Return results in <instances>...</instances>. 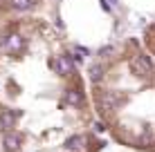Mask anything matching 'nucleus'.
<instances>
[{
    "label": "nucleus",
    "mask_w": 155,
    "mask_h": 152,
    "mask_svg": "<svg viewBox=\"0 0 155 152\" xmlns=\"http://www.w3.org/2000/svg\"><path fill=\"white\" fill-rule=\"evenodd\" d=\"M16 119H18V114L14 110H0V128H2V132L16 128Z\"/></svg>",
    "instance_id": "nucleus-7"
},
{
    "label": "nucleus",
    "mask_w": 155,
    "mask_h": 152,
    "mask_svg": "<svg viewBox=\"0 0 155 152\" xmlns=\"http://www.w3.org/2000/svg\"><path fill=\"white\" fill-rule=\"evenodd\" d=\"M9 7L14 9V11H27L36 5V0H7Z\"/></svg>",
    "instance_id": "nucleus-10"
},
{
    "label": "nucleus",
    "mask_w": 155,
    "mask_h": 152,
    "mask_svg": "<svg viewBox=\"0 0 155 152\" xmlns=\"http://www.w3.org/2000/svg\"><path fill=\"white\" fill-rule=\"evenodd\" d=\"M2 145L7 152H18L23 148V132L20 130H5L2 132Z\"/></svg>",
    "instance_id": "nucleus-4"
},
{
    "label": "nucleus",
    "mask_w": 155,
    "mask_h": 152,
    "mask_svg": "<svg viewBox=\"0 0 155 152\" xmlns=\"http://www.w3.org/2000/svg\"><path fill=\"white\" fill-rule=\"evenodd\" d=\"M65 103L70 107H81L83 103H85V96H83V90L79 85H74V87H68L65 90Z\"/></svg>",
    "instance_id": "nucleus-5"
},
{
    "label": "nucleus",
    "mask_w": 155,
    "mask_h": 152,
    "mask_svg": "<svg viewBox=\"0 0 155 152\" xmlns=\"http://www.w3.org/2000/svg\"><path fill=\"white\" fill-rule=\"evenodd\" d=\"M52 67H54V72L58 76H74V72H77V60L72 58V54H61V56L54 58Z\"/></svg>",
    "instance_id": "nucleus-2"
},
{
    "label": "nucleus",
    "mask_w": 155,
    "mask_h": 152,
    "mask_svg": "<svg viewBox=\"0 0 155 152\" xmlns=\"http://www.w3.org/2000/svg\"><path fill=\"white\" fill-rule=\"evenodd\" d=\"M94 130H97V132H106V123L97 121V123H94Z\"/></svg>",
    "instance_id": "nucleus-12"
},
{
    "label": "nucleus",
    "mask_w": 155,
    "mask_h": 152,
    "mask_svg": "<svg viewBox=\"0 0 155 152\" xmlns=\"http://www.w3.org/2000/svg\"><path fill=\"white\" fill-rule=\"evenodd\" d=\"M85 143H88L85 134H72V137L65 139V150L68 152H81L85 148Z\"/></svg>",
    "instance_id": "nucleus-6"
},
{
    "label": "nucleus",
    "mask_w": 155,
    "mask_h": 152,
    "mask_svg": "<svg viewBox=\"0 0 155 152\" xmlns=\"http://www.w3.org/2000/svg\"><path fill=\"white\" fill-rule=\"evenodd\" d=\"M128 65H130V72H133L135 76L151 78V76L155 74V67H153V63L148 60V56H144V54H135V56H130Z\"/></svg>",
    "instance_id": "nucleus-1"
},
{
    "label": "nucleus",
    "mask_w": 155,
    "mask_h": 152,
    "mask_svg": "<svg viewBox=\"0 0 155 152\" xmlns=\"http://www.w3.org/2000/svg\"><path fill=\"white\" fill-rule=\"evenodd\" d=\"M5 47H7L9 51H23L25 49V40H23V36L12 34L7 40H5Z\"/></svg>",
    "instance_id": "nucleus-8"
},
{
    "label": "nucleus",
    "mask_w": 155,
    "mask_h": 152,
    "mask_svg": "<svg viewBox=\"0 0 155 152\" xmlns=\"http://www.w3.org/2000/svg\"><path fill=\"white\" fill-rule=\"evenodd\" d=\"M88 76H90V81H92V83H99L101 78L106 76V67L101 65V63H94V65H90Z\"/></svg>",
    "instance_id": "nucleus-9"
},
{
    "label": "nucleus",
    "mask_w": 155,
    "mask_h": 152,
    "mask_svg": "<svg viewBox=\"0 0 155 152\" xmlns=\"http://www.w3.org/2000/svg\"><path fill=\"white\" fill-rule=\"evenodd\" d=\"M108 2H110V5H117V2H119V0H108Z\"/></svg>",
    "instance_id": "nucleus-13"
},
{
    "label": "nucleus",
    "mask_w": 155,
    "mask_h": 152,
    "mask_svg": "<svg viewBox=\"0 0 155 152\" xmlns=\"http://www.w3.org/2000/svg\"><path fill=\"white\" fill-rule=\"evenodd\" d=\"M97 105L101 112H115L117 105H119V94L113 90H104L97 94Z\"/></svg>",
    "instance_id": "nucleus-3"
},
{
    "label": "nucleus",
    "mask_w": 155,
    "mask_h": 152,
    "mask_svg": "<svg viewBox=\"0 0 155 152\" xmlns=\"http://www.w3.org/2000/svg\"><path fill=\"white\" fill-rule=\"evenodd\" d=\"M113 51H115V47H101V49H99V56H106V58H108V54H113Z\"/></svg>",
    "instance_id": "nucleus-11"
}]
</instances>
